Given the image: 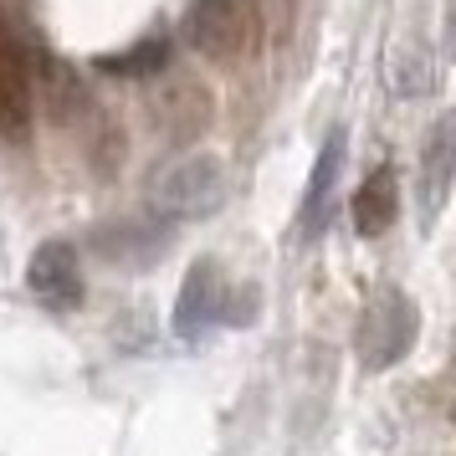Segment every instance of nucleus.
Masks as SVG:
<instances>
[{
	"instance_id": "9d476101",
	"label": "nucleus",
	"mask_w": 456,
	"mask_h": 456,
	"mask_svg": "<svg viewBox=\"0 0 456 456\" xmlns=\"http://www.w3.org/2000/svg\"><path fill=\"white\" fill-rule=\"evenodd\" d=\"M169 62V37L159 31V37H144L139 46H128V52H118V57H98V72H108V77H159V67Z\"/></svg>"
},
{
	"instance_id": "f257e3e1",
	"label": "nucleus",
	"mask_w": 456,
	"mask_h": 456,
	"mask_svg": "<svg viewBox=\"0 0 456 456\" xmlns=\"http://www.w3.org/2000/svg\"><path fill=\"white\" fill-rule=\"evenodd\" d=\"M415 338H420V308H415V297L400 288H379L364 303V313H359L354 354H359L364 370H390V364H400L415 349Z\"/></svg>"
},
{
	"instance_id": "20e7f679",
	"label": "nucleus",
	"mask_w": 456,
	"mask_h": 456,
	"mask_svg": "<svg viewBox=\"0 0 456 456\" xmlns=\"http://www.w3.org/2000/svg\"><path fill=\"white\" fill-rule=\"evenodd\" d=\"M456 185V108L441 113L420 144V169H415V206H420V226L431 231L446 195Z\"/></svg>"
},
{
	"instance_id": "1a4fd4ad",
	"label": "nucleus",
	"mask_w": 456,
	"mask_h": 456,
	"mask_svg": "<svg viewBox=\"0 0 456 456\" xmlns=\"http://www.w3.org/2000/svg\"><path fill=\"white\" fill-rule=\"evenodd\" d=\"M395 216H400V180L390 165H379L354 195V226H359V236H385Z\"/></svg>"
},
{
	"instance_id": "423d86ee",
	"label": "nucleus",
	"mask_w": 456,
	"mask_h": 456,
	"mask_svg": "<svg viewBox=\"0 0 456 456\" xmlns=\"http://www.w3.org/2000/svg\"><path fill=\"white\" fill-rule=\"evenodd\" d=\"M226 297H231V282L216 256H200L195 267L185 272V288H180V303H175V333L195 344L210 323H221L226 313Z\"/></svg>"
},
{
	"instance_id": "f03ea898",
	"label": "nucleus",
	"mask_w": 456,
	"mask_h": 456,
	"mask_svg": "<svg viewBox=\"0 0 456 456\" xmlns=\"http://www.w3.org/2000/svg\"><path fill=\"white\" fill-rule=\"evenodd\" d=\"M226 200V169L210 154H190V159H175L165 175H154L149 185V206L165 221H200L210 210H221Z\"/></svg>"
},
{
	"instance_id": "6e6552de",
	"label": "nucleus",
	"mask_w": 456,
	"mask_h": 456,
	"mask_svg": "<svg viewBox=\"0 0 456 456\" xmlns=\"http://www.w3.org/2000/svg\"><path fill=\"white\" fill-rule=\"evenodd\" d=\"M26 128H31V67L0 37V134L26 139Z\"/></svg>"
},
{
	"instance_id": "0eeeda50",
	"label": "nucleus",
	"mask_w": 456,
	"mask_h": 456,
	"mask_svg": "<svg viewBox=\"0 0 456 456\" xmlns=\"http://www.w3.org/2000/svg\"><path fill=\"white\" fill-rule=\"evenodd\" d=\"M338 169H344V128H333L323 149H318V165L308 175V190H303V210H297V236L303 241H318L323 226H329V195L338 185Z\"/></svg>"
},
{
	"instance_id": "9b49d317",
	"label": "nucleus",
	"mask_w": 456,
	"mask_h": 456,
	"mask_svg": "<svg viewBox=\"0 0 456 456\" xmlns=\"http://www.w3.org/2000/svg\"><path fill=\"white\" fill-rule=\"evenodd\" d=\"M452 52H456V11H452Z\"/></svg>"
},
{
	"instance_id": "39448f33",
	"label": "nucleus",
	"mask_w": 456,
	"mask_h": 456,
	"mask_svg": "<svg viewBox=\"0 0 456 456\" xmlns=\"http://www.w3.org/2000/svg\"><path fill=\"white\" fill-rule=\"evenodd\" d=\"M26 292L52 313H67L83 303V267L72 241H42L26 262Z\"/></svg>"
},
{
	"instance_id": "7ed1b4c3",
	"label": "nucleus",
	"mask_w": 456,
	"mask_h": 456,
	"mask_svg": "<svg viewBox=\"0 0 456 456\" xmlns=\"http://www.w3.org/2000/svg\"><path fill=\"white\" fill-rule=\"evenodd\" d=\"M251 31H256L251 0H195L190 5V46L216 62H236L251 46Z\"/></svg>"
}]
</instances>
